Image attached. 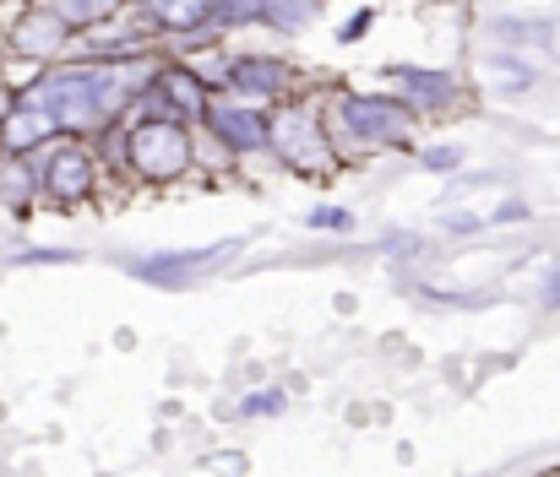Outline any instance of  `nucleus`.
Segmentation results:
<instances>
[{"mask_svg":"<svg viewBox=\"0 0 560 477\" xmlns=\"http://www.w3.org/2000/svg\"><path fill=\"white\" fill-rule=\"evenodd\" d=\"M131 163L148 179H175L190 168V136L180 120H137L131 126Z\"/></svg>","mask_w":560,"mask_h":477,"instance_id":"f257e3e1","label":"nucleus"},{"mask_svg":"<svg viewBox=\"0 0 560 477\" xmlns=\"http://www.w3.org/2000/svg\"><path fill=\"white\" fill-rule=\"evenodd\" d=\"M272 153L289 163V168H305V174L327 168L322 131H316V120H311L305 109H283V115H272Z\"/></svg>","mask_w":560,"mask_h":477,"instance_id":"f03ea898","label":"nucleus"},{"mask_svg":"<svg viewBox=\"0 0 560 477\" xmlns=\"http://www.w3.org/2000/svg\"><path fill=\"white\" fill-rule=\"evenodd\" d=\"M93 158L82 153V147H55V158L44 163V190L55 195V201H82L88 190H93Z\"/></svg>","mask_w":560,"mask_h":477,"instance_id":"7ed1b4c3","label":"nucleus"},{"mask_svg":"<svg viewBox=\"0 0 560 477\" xmlns=\"http://www.w3.org/2000/svg\"><path fill=\"white\" fill-rule=\"evenodd\" d=\"M343 115L371 142H402L408 136V109H397L392 98H343Z\"/></svg>","mask_w":560,"mask_h":477,"instance_id":"20e7f679","label":"nucleus"},{"mask_svg":"<svg viewBox=\"0 0 560 477\" xmlns=\"http://www.w3.org/2000/svg\"><path fill=\"white\" fill-rule=\"evenodd\" d=\"M212 131L218 142H229L234 153H250L261 142H272V120L250 115V109H212Z\"/></svg>","mask_w":560,"mask_h":477,"instance_id":"39448f33","label":"nucleus"},{"mask_svg":"<svg viewBox=\"0 0 560 477\" xmlns=\"http://www.w3.org/2000/svg\"><path fill=\"white\" fill-rule=\"evenodd\" d=\"M66 33H71V27H66L49 5H38V11H27V16L11 27V44H16L22 55H49V49H60Z\"/></svg>","mask_w":560,"mask_h":477,"instance_id":"423d86ee","label":"nucleus"},{"mask_svg":"<svg viewBox=\"0 0 560 477\" xmlns=\"http://www.w3.org/2000/svg\"><path fill=\"white\" fill-rule=\"evenodd\" d=\"M229 76H234V87H245V93H283V82H289V71H283L278 60H234Z\"/></svg>","mask_w":560,"mask_h":477,"instance_id":"0eeeda50","label":"nucleus"},{"mask_svg":"<svg viewBox=\"0 0 560 477\" xmlns=\"http://www.w3.org/2000/svg\"><path fill=\"white\" fill-rule=\"evenodd\" d=\"M501 38H534L539 49H550L560 60V16H539V22H501Z\"/></svg>","mask_w":560,"mask_h":477,"instance_id":"6e6552de","label":"nucleus"},{"mask_svg":"<svg viewBox=\"0 0 560 477\" xmlns=\"http://www.w3.org/2000/svg\"><path fill=\"white\" fill-rule=\"evenodd\" d=\"M115 5H120V0H49V11H55L66 27H93V22H104Z\"/></svg>","mask_w":560,"mask_h":477,"instance_id":"1a4fd4ad","label":"nucleus"},{"mask_svg":"<svg viewBox=\"0 0 560 477\" xmlns=\"http://www.w3.org/2000/svg\"><path fill=\"white\" fill-rule=\"evenodd\" d=\"M212 5H218V0H148V11H153L159 22H170V27H196Z\"/></svg>","mask_w":560,"mask_h":477,"instance_id":"9d476101","label":"nucleus"},{"mask_svg":"<svg viewBox=\"0 0 560 477\" xmlns=\"http://www.w3.org/2000/svg\"><path fill=\"white\" fill-rule=\"evenodd\" d=\"M212 16L218 22H250V16H267V0H218Z\"/></svg>","mask_w":560,"mask_h":477,"instance_id":"9b49d317","label":"nucleus"},{"mask_svg":"<svg viewBox=\"0 0 560 477\" xmlns=\"http://www.w3.org/2000/svg\"><path fill=\"white\" fill-rule=\"evenodd\" d=\"M311 228H332V234H349L354 223H349V212H343V206H322V212H311Z\"/></svg>","mask_w":560,"mask_h":477,"instance_id":"f8f14e48","label":"nucleus"},{"mask_svg":"<svg viewBox=\"0 0 560 477\" xmlns=\"http://www.w3.org/2000/svg\"><path fill=\"white\" fill-rule=\"evenodd\" d=\"M430 168H457V147H435V153H424Z\"/></svg>","mask_w":560,"mask_h":477,"instance_id":"ddd939ff","label":"nucleus"},{"mask_svg":"<svg viewBox=\"0 0 560 477\" xmlns=\"http://www.w3.org/2000/svg\"><path fill=\"white\" fill-rule=\"evenodd\" d=\"M283 407V396L272 391V396H256V402H245V413H278Z\"/></svg>","mask_w":560,"mask_h":477,"instance_id":"4468645a","label":"nucleus"}]
</instances>
